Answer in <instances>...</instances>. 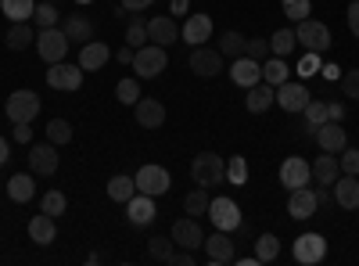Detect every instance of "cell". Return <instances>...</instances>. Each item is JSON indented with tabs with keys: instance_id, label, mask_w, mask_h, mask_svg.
<instances>
[{
	"instance_id": "d6986e66",
	"label": "cell",
	"mask_w": 359,
	"mask_h": 266,
	"mask_svg": "<svg viewBox=\"0 0 359 266\" xmlns=\"http://www.w3.org/2000/svg\"><path fill=\"white\" fill-rule=\"evenodd\" d=\"M230 79H233V86H255L259 79H262V62H255V58H248V54H241V58H233V65H230Z\"/></svg>"
},
{
	"instance_id": "4dcf8cb0",
	"label": "cell",
	"mask_w": 359,
	"mask_h": 266,
	"mask_svg": "<svg viewBox=\"0 0 359 266\" xmlns=\"http://www.w3.org/2000/svg\"><path fill=\"white\" fill-rule=\"evenodd\" d=\"M0 11H4L11 22H29L36 15V4L33 0H0Z\"/></svg>"
},
{
	"instance_id": "f6af8a7d",
	"label": "cell",
	"mask_w": 359,
	"mask_h": 266,
	"mask_svg": "<svg viewBox=\"0 0 359 266\" xmlns=\"http://www.w3.org/2000/svg\"><path fill=\"white\" fill-rule=\"evenodd\" d=\"M115 98L123 101V105H137L140 101V79H118Z\"/></svg>"
},
{
	"instance_id": "484cf974",
	"label": "cell",
	"mask_w": 359,
	"mask_h": 266,
	"mask_svg": "<svg viewBox=\"0 0 359 266\" xmlns=\"http://www.w3.org/2000/svg\"><path fill=\"white\" fill-rule=\"evenodd\" d=\"M309 169H313V184H323V187H327V184H334L338 176H341V162H338L334 152H323Z\"/></svg>"
},
{
	"instance_id": "44dd1931",
	"label": "cell",
	"mask_w": 359,
	"mask_h": 266,
	"mask_svg": "<svg viewBox=\"0 0 359 266\" xmlns=\"http://www.w3.org/2000/svg\"><path fill=\"white\" fill-rule=\"evenodd\" d=\"M316 144H320V152H345L348 147V133H345V126L341 123H323V126H316Z\"/></svg>"
},
{
	"instance_id": "30bf717a",
	"label": "cell",
	"mask_w": 359,
	"mask_h": 266,
	"mask_svg": "<svg viewBox=\"0 0 359 266\" xmlns=\"http://www.w3.org/2000/svg\"><path fill=\"white\" fill-rule=\"evenodd\" d=\"M277 105H280L287 115H302V108L309 105V91H306V83L284 79V83L277 86Z\"/></svg>"
},
{
	"instance_id": "f546056e",
	"label": "cell",
	"mask_w": 359,
	"mask_h": 266,
	"mask_svg": "<svg viewBox=\"0 0 359 266\" xmlns=\"http://www.w3.org/2000/svg\"><path fill=\"white\" fill-rule=\"evenodd\" d=\"M8 194H11V201H29L36 194V180L29 173H15L8 180Z\"/></svg>"
},
{
	"instance_id": "ee69618b",
	"label": "cell",
	"mask_w": 359,
	"mask_h": 266,
	"mask_svg": "<svg viewBox=\"0 0 359 266\" xmlns=\"http://www.w3.org/2000/svg\"><path fill=\"white\" fill-rule=\"evenodd\" d=\"M57 18H62L57 4H50V0H40V4H36V29H50V25H57Z\"/></svg>"
},
{
	"instance_id": "7a4b0ae2",
	"label": "cell",
	"mask_w": 359,
	"mask_h": 266,
	"mask_svg": "<svg viewBox=\"0 0 359 266\" xmlns=\"http://www.w3.org/2000/svg\"><path fill=\"white\" fill-rule=\"evenodd\" d=\"M165 65H169V54H165V47H158V44H144V47H137V54H133V72H137V79H155V76L165 72Z\"/></svg>"
},
{
	"instance_id": "b9f144b4",
	"label": "cell",
	"mask_w": 359,
	"mask_h": 266,
	"mask_svg": "<svg viewBox=\"0 0 359 266\" xmlns=\"http://www.w3.org/2000/svg\"><path fill=\"white\" fill-rule=\"evenodd\" d=\"M226 184H233V187H245L248 184V162L241 155H233L226 162Z\"/></svg>"
},
{
	"instance_id": "94428289",
	"label": "cell",
	"mask_w": 359,
	"mask_h": 266,
	"mask_svg": "<svg viewBox=\"0 0 359 266\" xmlns=\"http://www.w3.org/2000/svg\"><path fill=\"white\" fill-rule=\"evenodd\" d=\"M8 159H11V147H8V140H4V137H0V166H4Z\"/></svg>"
},
{
	"instance_id": "7dc6e473",
	"label": "cell",
	"mask_w": 359,
	"mask_h": 266,
	"mask_svg": "<svg viewBox=\"0 0 359 266\" xmlns=\"http://www.w3.org/2000/svg\"><path fill=\"white\" fill-rule=\"evenodd\" d=\"M284 4V15L291 18V22H302V18H309V0H280Z\"/></svg>"
},
{
	"instance_id": "ab89813d",
	"label": "cell",
	"mask_w": 359,
	"mask_h": 266,
	"mask_svg": "<svg viewBox=\"0 0 359 266\" xmlns=\"http://www.w3.org/2000/svg\"><path fill=\"white\" fill-rule=\"evenodd\" d=\"M280 255V241L273 238V234H262V238H255V259L259 262H273Z\"/></svg>"
},
{
	"instance_id": "681fc988",
	"label": "cell",
	"mask_w": 359,
	"mask_h": 266,
	"mask_svg": "<svg viewBox=\"0 0 359 266\" xmlns=\"http://www.w3.org/2000/svg\"><path fill=\"white\" fill-rule=\"evenodd\" d=\"M245 54H248V58H255V62H266V54H269V40H266V36H252V40L245 44Z\"/></svg>"
},
{
	"instance_id": "8fae6325",
	"label": "cell",
	"mask_w": 359,
	"mask_h": 266,
	"mask_svg": "<svg viewBox=\"0 0 359 266\" xmlns=\"http://www.w3.org/2000/svg\"><path fill=\"white\" fill-rule=\"evenodd\" d=\"M208 220H212L216 230H237L241 227V209H237L233 198H212V205H208Z\"/></svg>"
},
{
	"instance_id": "7bdbcfd3",
	"label": "cell",
	"mask_w": 359,
	"mask_h": 266,
	"mask_svg": "<svg viewBox=\"0 0 359 266\" xmlns=\"http://www.w3.org/2000/svg\"><path fill=\"white\" fill-rule=\"evenodd\" d=\"M47 140L57 144V147L69 144V140H72V123H69V119H50V126H47Z\"/></svg>"
},
{
	"instance_id": "bcb514c9",
	"label": "cell",
	"mask_w": 359,
	"mask_h": 266,
	"mask_svg": "<svg viewBox=\"0 0 359 266\" xmlns=\"http://www.w3.org/2000/svg\"><path fill=\"white\" fill-rule=\"evenodd\" d=\"M341 98H348V101H359V69H348V72H341Z\"/></svg>"
},
{
	"instance_id": "3957f363",
	"label": "cell",
	"mask_w": 359,
	"mask_h": 266,
	"mask_svg": "<svg viewBox=\"0 0 359 266\" xmlns=\"http://www.w3.org/2000/svg\"><path fill=\"white\" fill-rule=\"evenodd\" d=\"M36 54L43 58L47 65L65 62V54H69V36H65V29H62V25L40 29V33H36Z\"/></svg>"
},
{
	"instance_id": "f35d334b",
	"label": "cell",
	"mask_w": 359,
	"mask_h": 266,
	"mask_svg": "<svg viewBox=\"0 0 359 266\" xmlns=\"http://www.w3.org/2000/svg\"><path fill=\"white\" fill-rule=\"evenodd\" d=\"M147 255H151L155 262H172L176 241L172 238H151V241H147Z\"/></svg>"
},
{
	"instance_id": "277c9868",
	"label": "cell",
	"mask_w": 359,
	"mask_h": 266,
	"mask_svg": "<svg viewBox=\"0 0 359 266\" xmlns=\"http://www.w3.org/2000/svg\"><path fill=\"white\" fill-rule=\"evenodd\" d=\"M294 40L313 54H323L327 47H331V29H327L323 22H316V18H302L294 25Z\"/></svg>"
},
{
	"instance_id": "be15d7a7",
	"label": "cell",
	"mask_w": 359,
	"mask_h": 266,
	"mask_svg": "<svg viewBox=\"0 0 359 266\" xmlns=\"http://www.w3.org/2000/svg\"><path fill=\"white\" fill-rule=\"evenodd\" d=\"M50 4H57V0H50Z\"/></svg>"
},
{
	"instance_id": "8d00e7d4",
	"label": "cell",
	"mask_w": 359,
	"mask_h": 266,
	"mask_svg": "<svg viewBox=\"0 0 359 266\" xmlns=\"http://www.w3.org/2000/svg\"><path fill=\"white\" fill-rule=\"evenodd\" d=\"M245 44H248V36H241L237 29H226V33L219 36V54H226V58H241V54H245Z\"/></svg>"
},
{
	"instance_id": "7c38bea8",
	"label": "cell",
	"mask_w": 359,
	"mask_h": 266,
	"mask_svg": "<svg viewBox=\"0 0 359 266\" xmlns=\"http://www.w3.org/2000/svg\"><path fill=\"white\" fill-rule=\"evenodd\" d=\"M83 69L79 65H69V62H54L47 69V86H54V91H79L83 86Z\"/></svg>"
},
{
	"instance_id": "ffe728a7",
	"label": "cell",
	"mask_w": 359,
	"mask_h": 266,
	"mask_svg": "<svg viewBox=\"0 0 359 266\" xmlns=\"http://www.w3.org/2000/svg\"><path fill=\"white\" fill-rule=\"evenodd\" d=\"M108 58H111V47L101 44V40H90L79 47V69L83 72H101L108 65Z\"/></svg>"
},
{
	"instance_id": "816d5d0a",
	"label": "cell",
	"mask_w": 359,
	"mask_h": 266,
	"mask_svg": "<svg viewBox=\"0 0 359 266\" xmlns=\"http://www.w3.org/2000/svg\"><path fill=\"white\" fill-rule=\"evenodd\" d=\"M345 119V101H327V123H341Z\"/></svg>"
},
{
	"instance_id": "f907efd6",
	"label": "cell",
	"mask_w": 359,
	"mask_h": 266,
	"mask_svg": "<svg viewBox=\"0 0 359 266\" xmlns=\"http://www.w3.org/2000/svg\"><path fill=\"white\" fill-rule=\"evenodd\" d=\"M323 65H320V54H313V51H306V58L298 62V76L302 79H309V76H316Z\"/></svg>"
},
{
	"instance_id": "8992f818",
	"label": "cell",
	"mask_w": 359,
	"mask_h": 266,
	"mask_svg": "<svg viewBox=\"0 0 359 266\" xmlns=\"http://www.w3.org/2000/svg\"><path fill=\"white\" fill-rule=\"evenodd\" d=\"M133 180H137V191L140 194H151V198H162L169 191V184H172L165 166H140Z\"/></svg>"
},
{
	"instance_id": "9a60e30c",
	"label": "cell",
	"mask_w": 359,
	"mask_h": 266,
	"mask_svg": "<svg viewBox=\"0 0 359 266\" xmlns=\"http://www.w3.org/2000/svg\"><path fill=\"white\" fill-rule=\"evenodd\" d=\"M169 238L176 241V248H201L205 245V230L198 227V220L194 216H187V220H176L172 223V230H169Z\"/></svg>"
},
{
	"instance_id": "2e32d148",
	"label": "cell",
	"mask_w": 359,
	"mask_h": 266,
	"mask_svg": "<svg viewBox=\"0 0 359 266\" xmlns=\"http://www.w3.org/2000/svg\"><path fill=\"white\" fill-rule=\"evenodd\" d=\"M320 213V201H316V191L313 187H294L291 198H287V216L291 220H309Z\"/></svg>"
},
{
	"instance_id": "60d3db41",
	"label": "cell",
	"mask_w": 359,
	"mask_h": 266,
	"mask_svg": "<svg viewBox=\"0 0 359 266\" xmlns=\"http://www.w3.org/2000/svg\"><path fill=\"white\" fill-rule=\"evenodd\" d=\"M65 209H69V201H65V194L62 191H47L43 198H40V213H47V216H65Z\"/></svg>"
},
{
	"instance_id": "d590c367",
	"label": "cell",
	"mask_w": 359,
	"mask_h": 266,
	"mask_svg": "<svg viewBox=\"0 0 359 266\" xmlns=\"http://www.w3.org/2000/svg\"><path fill=\"white\" fill-rule=\"evenodd\" d=\"M126 44L137 51V47H144V44H151L147 40V22L140 18V11H130V29H126Z\"/></svg>"
},
{
	"instance_id": "52a82bcc",
	"label": "cell",
	"mask_w": 359,
	"mask_h": 266,
	"mask_svg": "<svg viewBox=\"0 0 359 266\" xmlns=\"http://www.w3.org/2000/svg\"><path fill=\"white\" fill-rule=\"evenodd\" d=\"M40 115V98L36 91H15L8 98V119L18 126V123H33Z\"/></svg>"
},
{
	"instance_id": "680465c9",
	"label": "cell",
	"mask_w": 359,
	"mask_h": 266,
	"mask_svg": "<svg viewBox=\"0 0 359 266\" xmlns=\"http://www.w3.org/2000/svg\"><path fill=\"white\" fill-rule=\"evenodd\" d=\"M169 8H172V15H187L191 0H169Z\"/></svg>"
},
{
	"instance_id": "836d02e7",
	"label": "cell",
	"mask_w": 359,
	"mask_h": 266,
	"mask_svg": "<svg viewBox=\"0 0 359 266\" xmlns=\"http://www.w3.org/2000/svg\"><path fill=\"white\" fill-rule=\"evenodd\" d=\"M302 119H306V133L313 137V133H316V126H323V123H327V105H323V101H316V98H309V105L302 108Z\"/></svg>"
},
{
	"instance_id": "c3c4849f",
	"label": "cell",
	"mask_w": 359,
	"mask_h": 266,
	"mask_svg": "<svg viewBox=\"0 0 359 266\" xmlns=\"http://www.w3.org/2000/svg\"><path fill=\"white\" fill-rule=\"evenodd\" d=\"M338 162H341V173H345V176H359V152H355V147H345V152H338Z\"/></svg>"
},
{
	"instance_id": "6da1fadb",
	"label": "cell",
	"mask_w": 359,
	"mask_h": 266,
	"mask_svg": "<svg viewBox=\"0 0 359 266\" xmlns=\"http://www.w3.org/2000/svg\"><path fill=\"white\" fill-rule=\"evenodd\" d=\"M191 176L198 187H219V184H226V159L216 152H201L191 162Z\"/></svg>"
},
{
	"instance_id": "4316f807",
	"label": "cell",
	"mask_w": 359,
	"mask_h": 266,
	"mask_svg": "<svg viewBox=\"0 0 359 266\" xmlns=\"http://www.w3.org/2000/svg\"><path fill=\"white\" fill-rule=\"evenodd\" d=\"M334 201L341 209H359V176H338L334 180Z\"/></svg>"
},
{
	"instance_id": "d4e9b609",
	"label": "cell",
	"mask_w": 359,
	"mask_h": 266,
	"mask_svg": "<svg viewBox=\"0 0 359 266\" xmlns=\"http://www.w3.org/2000/svg\"><path fill=\"white\" fill-rule=\"evenodd\" d=\"M65 36H69V44H90L94 40V22H90L83 11H72V15H65Z\"/></svg>"
},
{
	"instance_id": "74e56055",
	"label": "cell",
	"mask_w": 359,
	"mask_h": 266,
	"mask_svg": "<svg viewBox=\"0 0 359 266\" xmlns=\"http://www.w3.org/2000/svg\"><path fill=\"white\" fill-rule=\"evenodd\" d=\"M294 29H277L273 36H269V54H277V58H284V54H291L294 51Z\"/></svg>"
},
{
	"instance_id": "5bb4252c",
	"label": "cell",
	"mask_w": 359,
	"mask_h": 266,
	"mask_svg": "<svg viewBox=\"0 0 359 266\" xmlns=\"http://www.w3.org/2000/svg\"><path fill=\"white\" fill-rule=\"evenodd\" d=\"M280 184H284L287 191H294V187H309V184H313V169H309V162H306V159H298V155L284 159V162H280Z\"/></svg>"
},
{
	"instance_id": "83f0119b",
	"label": "cell",
	"mask_w": 359,
	"mask_h": 266,
	"mask_svg": "<svg viewBox=\"0 0 359 266\" xmlns=\"http://www.w3.org/2000/svg\"><path fill=\"white\" fill-rule=\"evenodd\" d=\"M29 238H33L36 245H50V241L57 238V227H54V216L40 213V216H33V220H29Z\"/></svg>"
},
{
	"instance_id": "ba28073f",
	"label": "cell",
	"mask_w": 359,
	"mask_h": 266,
	"mask_svg": "<svg viewBox=\"0 0 359 266\" xmlns=\"http://www.w3.org/2000/svg\"><path fill=\"white\" fill-rule=\"evenodd\" d=\"M191 72L201 76V79L219 76V72H223V54H219V47H208V44L194 47V51H191Z\"/></svg>"
},
{
	"instance_id": "4fadbf2b",
	"label": "cell",
	"mask_w": 359,
	"mask_h": 266,
	"mask_svg": "<svg viewBox=\"0 0 359 266\" xmlns=\"http://www.w3.org/2000/svg\"><path fill=\"white\" fill-rule=\"evenodd\" d=\"M205 259L212 262V266H226L233 262V241H230V230H212L205 238Z\"/></svg>"
},
{
	"instance_id": "e575fe53",
	"label": "cell",
	"mask_w": 359,
	"mask_h": 266,
	"mask_svg": "<svg viewBox=\"0 0 359 266\" xmlns=\"http://www.w3.org/2000/svg\"><path fill=\"white\" fill-rule=\"evenodd\" d=\"M208 205H212V198H208V187H194L187 198H184V209L198 220V216H208Z\"/></svg>"
},
{
	"instance_id": "91938a15",
	"label": "cell",
	"mask_w": 359,
	"mask_h": 266,
	"mask_svg": "<svg viewBox=\"0 0 359 266\" xmlns=\"http://www.w3.org/2000/svg\"><path fill=\"white\" fill-rule=\"evenodd\" d=\"M323 76L327 79H341V65H323Z\"/></svg>"
},
{
	"instance_id": "e0dca14e",
	"label": "cell",
	"mask_w": 359,
	"mask_h": 266,
	"mask_svg": "<svg viewBox=\"0 0 359 266\" xmlns=\"http://www.w3.org/2000/svg\"><path fill=\"white\" fill-rule=\"evenodd\" d=\"M133 115H137V126H144V130L165 126V105L155 101V98H140V101L133 105Z\"/></svg>"
},
{
	"instance_id": "7402d4cb",
	"label": "cell",
	"mask_w": 359,
	"mask_h": 266,
	"mask_svg": "<svg viewBox=\"0 0 359 266\" xmlns=\"http://www.w3.org/2000/svg\"><path fill=\"white\" fill-rule=\"evenodd\" d=\"M126 216H130V223L133 227H147L155 216H158V209H155V198L151 194H133L130 201H126Z\"/></svg>"
},
{
	"instance_id": "1f68e13d",
	"label": "cell",
	"mask_w": 359,
	"mask_h": 266,
	"mask_svg": "<svg viewBox=\"0 0 359 266\" xmlns=\"http://www.w3.org/2000/svg\"><path fill=\"white\" fill-rule=\"evenodd\" d=\"M33 40H36L33 25H29V22H11V29H8V47L11 51H25Z\"/></svg>"
},
{
	"instance_id": "d6a6232c",
	"label": "cell",
	"mask_w": 359,
	"mask_h": 266,
	"mask_svg": "<svg viewBox=\"0 0 359 266\" xmlns=\"http://www.w3.org/2000/svg\"><path fill=\"white\" fill-rule=\"evenodd\" d=\"M262 79L266 83H273V86H280L284 79H291V69H287V62L284 58H266V65H262Z\"/></svg>"
},
{
	"instance_id": "11a10c76",
	"label": "cell",
	"mask_w": 359,
	"mask_h": 266,
	"mask_svg": "<svg viewBox=\"0 0 359 266\" xmlns=\"http://www.w3.org/2000/svg\"><path fill=\"white\" fill-rule=\"evenodd\" d=\"M172 262H176V266H194V262H198V255H194L191 248H180V252L172 255Z\"/></svg>"
},
{
	"instance_id": "9f6ffc18",
	"label": "cell",
	"mask_w": 359,
	"mask_h": 266,
	"mask_svg": "<svg viewBox=\"0 0 359 266\" xmlns=\"http://www.w3.org/2000/svg\"><path fill=\"white\" fill-rule=\"evenodd\" d=\"M348 29H352V36H359V0L348 4Z\"/></svg>"
},
{
	"instance_id": "6f0895ef",
	"label": "cell",
	"mask_w": 359,
	"mask_h": 266,
	"mask_svg": "<svg viewBox=\"0 0 359 266\" xmlns=\"http://www.w3.org/2000/svg\"><path fill=\"white\" fill-rule=\"evenodd\" d=\"M133 54H137V51H133L130 44H123V47L115 51V58H118V65H133Z\"/></svg>"
},
{
	"instance_id": "ac0fdd59",
	"label": "cell",
	"mask_w": 359,
	"mask_h": 266,
	"mask_svg": "<svg viewBox=\"0 0 359 266\" xmlns=\"http://www.w3.org/2000/svg\"><path fill=\"white\" fill-rule=\"evenodd\" d=\"M29 169L36 176H54L57 173V144H50V140L36 144L33 152H29Z\"/></svg>"
},
{
	"instance_id": "f1b7e54d",
	"label": "cell",
	"mask_w": 359,
	"mask_h": 266,
	"mask_svg": "<svg viewBox=\"0 0 359 266\" xmlns=\"http://www.w3.org/2000/svg\"><path fill=\"white\" fill-rule=\"evenodd\" d=\"M133 194H137V180H133V176L115 173L111 180H108V198H111V201H123V205H126Z\"/></svg>"
},
{
	"instance_id": "5b68a950",
	"label": "cell",
	"mask_w": 359,
	"mask_h": 266,
	"mask_svg": "<svg viewBox=\"0 0 359 266\" xmlns=\"http://www.w3.org/2000/svg\"><path fill=\"white\" fill-rule=\"evenodd\" d=\"M323 255H327L323 234H302V238H294L291 259H294L298 266H316V262H323Z\"/></svg>"
},
{
	"instance_id": "db71d44e",
	"label": "cell",
	"mask_w": 359,
	"mask_h": 266,
	"mask_svg": "<svg viewBox=\"0 0 359 266\" xmlns=\"http://www.w3.org/2000/svg\"><path fill=\"white\" fill-rule=\"evenodd\" d=\"M151 4H155V0H118V8H123V11H147Z\"/></svg>"
},
{
	"instance_id": "603a6c76",
	"label": "cell",
	"mask_w": 359,
	"mask_h": 266,
	"mask_svg": "<svg viewBox=\"0 0 359 266\" xmlns=\"http://www.w3.org/2000/svg\"><path fill=\"white\" fill-rule=\"evenodd\" d=\"M147 40H151V44H158V47H169V44H176V40H180V29H176L172 15H155L151 22H147Z\"/></svg>"
},
{
	"instance_id": "cb8c5ba5",
	"label": "cell",
	"mask_w": 359,
	"mask_h": 266,
	"mask_svg": "<svg viewBox=\"0 0 359 266\" xmlns=\"http://www.w3.org/2000/svg\"><path fill=\"white\" fill-rule=\"evenodd\" d=\"M269 105H277V86H273V83H266V79H259L255 86H248V98H245V108H248L252 115L266 112Z\"/></svg>"
},
{
	"instance_id": "f5cc1de1",
	"label": "cell",
	"mask_w": 359,
	"mask_h": 266,
	"mask_svg": "<svg viewBox=\"0 0 359 266\" xmlns=\"http://www.w3.org/2000/svg\"><path fill=\"white\" fill-rule=\"evenodd\" d=\"M15 144H33V126L18 123V126H15Z\"/></svg>"
},
{
	"instance_id": "9c48e42d",
	"label": "cell",
	"mask_w": 359,
	"mask_h": 266,
	"mask_svg": "<svg viewBox=\"0 0 359 266\" xmlns=\"http://www.w3.org/2000/svg\"><path fill=\"white\" fill-rule=\"evenodd\" d=\"M180 36H184V44H191V47L208 44V40H212V18H208L205 11H191V15L184 18V29H180Z\"/></svg>"
},
{
	"instance_id": "6125c7cd",
	"label": "cell",
	"mask_w": 359,
	"mask_h": 266,
	"mask_svg": "<svg viewBox=\"0 0 359 266\" xmlns=\"http://www.w3.org/2000/svg\"><path fill=\"white\" fill-rule=\"evenodd\" d=\"M76 4H90V0H76Z\"/></svg>"
}]
</instances>
